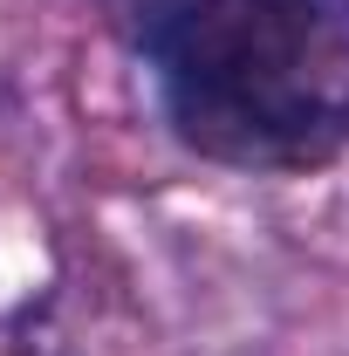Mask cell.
Returning a JSON list of instances; mask_svg holds the SVG:
<instances>
[{
    "label": "cell",
    "instance_id": "6da1fadb",
    "mask_svg": "<svg viewBox=\"0 0 349 356\" xmlns=\"http://www.w3.org/2000/svg\"><path fill=\"white\" fill-rule=\"evenodd\" d=\"M172 131L233 172H315L349 151V0H137Z\"/></svg>",
    "mask_w": 349,
    "mask_h": 356
}]
</instances>
